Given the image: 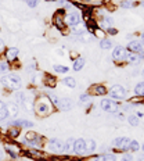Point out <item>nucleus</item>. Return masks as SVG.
<instances>
[{
    "instance_id": "f257e3e1",
    "label": "nucleus",
    "mask_w": 144,
    "mask_h": 161,
    "mask_svg": "<svg viewBox=\"0 0 144 161\" xmlns=\"http://www.w3.org/2000/svg\"><path fill=\"white\" fill-rule=\"evenodd\" d=\"M33 110H35V113L38 117H47L53 113L54 104L51 103V100H50V97L47 95H42L35 100Z\"/></svg>"
},
{
    "instance_id": "f03ea898",
    "label": "nucleus",
    "mask_w": 144,
    "mask_h": 161,
    "mask_svg": "<svg viewBox=\"0 0 144 161\" xmlns=\"http://www.w3.org/2000/svg\"><path fill=\"white\" fill-rule=\"evenodd\" d=\"M2 85L8 90H17L21 88V76L17 74H8L2 78Z\"/></svg>"
},
{
    "instance_id": "7ed1b4c3",
    "label": "nucleus",
    "mask_w": 144,
    "mask_h": 161,
    "mask_svg": "<svg viewBox=\"0 0 144 161\" xmlns=\"http://www.w3.org/2000/svg\"><path fill=\"white\" fill-rule=\"evenodd\" d=\"M100 107L109 114H115V113H118V110H119V104L114 99H103L101 102H100Z\"/></svg>"
},
{
    "instance_id": "20e7f679",
    "label": "nucleus",
    "mask_w": 144,
    "mask_h": 161,
    "mask_svg": "<svg viewBox=\"0 0 144 161\" xmlns=\"http://www.w3.org/2000/svg\"><path fill=\"white\" fill-rule=\"evenodd\" d=\"M65 10H57L54 17H53V24H54L60 31H64L67 28V24H65Z\"/></svg>"
},
{
    "instance_id": "39448f33",
    "label": "nucleus",
    "mask_w": 144,
    "mask_h": 161,
    "mask_svg": "<svg viewBox=\"0 0 144 161\" xmlns=\"http://www.w3.org/2000/svg\"><path fill=\"white\" fill-rule=\"evenodd\" d=\"M108 93H109V96H111L112 99H115V100H122V99H125L126 97V89L123 88L122 85L112 86V88L108 90Z\"/></svg>"
},
{
    "instance_id": "423d86ee",
    "label": "nucleus",
    "mask_w": 144,
    "mask_h": 161,
    "mask_svg": "<svg viewBox=\"0 0 144 161\" xmlns=\"http://www.w3.org/2000/svg\"><path fill=\"white\" fill-rule=\"evenodd\" d=\"M126 56H128V50L125 47H122V46H116V47L112 50V58H114V61H116V63L125 61Z\"/></svg>"
},
{
    "instance_id": "0eeeda50",
    "label": "nucleus",
    "mask_w": 144,
    "mask_h": 161,
    "mask_svg": "<svg viewBox=\"0 0 144 161\" xmlns=\"http://www.w3.org/2000/svg\"><path fill=\"white\" fill-rule=\"evenodd\" d=\"M129 143H130V137H128V136H120L114 140V146L118 147L119 150H123V152L129 150V147H128Z\"/></svg>"
},
{
    "instance_id": "6e6552de",
    "label": "nucleus",
    "mask_w": 144,
    "mask_h": 161,
    "mask_svg": "<svg viewBox=\"0 0 144 161\" xmlns=\"http://www.w3.org/2000/svg\"><path fill=\"white\" fill-rule=\"evenodd\" d=\"M65 24L69 28H73V26L80 24V17L78 13H69V14L65 15Z\"/></svg>"
},
{
    "instance_id": "1a4fd4ad",
    "label": "nucleus",
    "mask_w": 144,
    "mask_h": 161,
    "mask_svg": "<svg viewBox=\"0 0 144 161\" xmlns=\"http://www.w3.org/2000/svg\"><path fill=\"white\" fill-rule=\"evenodd\" d=\"M57 107H58V110H61V111H69L73 107V102L69 97H61V99H58Z\"/></svg>"
},
{
    "instance_id": "9d476101",
    "label": "nucleus",
    "mask_w": 144,
    "mask_h": 161,
    "mask_svg": "<svg viewBox=\"0 0 144 161\" xmlns=\"http://www.w3.org/2000/svg\"><path fill=\"white\" fill-rule=\"evenodd\" d=\"M128 52L130 53H140V54H143L144 52V45L140 40H130L128 43Z\"/></svg>"
},
{
    "instance_id": "9b49d317",
    "label": "nucleus",
    "mask_w": 144,
    "mask_h": 161,
    "mask_svg": "<svg viewBox=\"0 0 144 161\" xmlns=\"http://www.w3.org/2000/svg\"><path fill=\"white\" fill-rule=\"evenodd\" d=\"M47 146L51 152L62 153V146H64V143H62L60 139H57V137H53V139H50L47 142Z\"/></svg>"
},
{
    "instance_id": "f8f14e48",
    "label": "nucleus",
    "mask_w": 144,
    "mask_h": 161,
    "mask_svg": "<svg viewBox=\"0 0 144 161\" xmlns=\"http://www.w3.org/2000/svg\"><path fill=\"white\" fill-rule=\"evenodd\" d=\"M73 153L78 154V156H82V154L88 153L86 152V140L85 139L75 140V143H73Z\"/></svg>"
},
{
    "instance_id": "ddd939ff",
    "label": "nucleus",
    "mask_w": 144,
    "mask_h": 161,
    "mask_svg": "<svg viewBox=\"0 0 144 161\" xmlns=\"http://www.w3.org/2000/svg\"><path fill=\"white\" fill-rule=\"evenodd\" d=\"M8 126H17V128H32L33 122L26 119H11L8 122Z\"/></svg>"
},
{
    "instance_id": "4468645a",
    "label": "nucleus",
    "mask_w": 144,
    "mask_h": 161,
    "mask_svg": "<svg viewBox=\"0 0 144 161\" xmlns=\"http://www.w3.org/2000/svg\"><path fill=\"white\" fill-rule=\"evenodd\" d=\"M89 95H94V96H104L108 93V90L104 85H93L92 88L89 89Z\"/></svg>"
},
{
    "instance_id": "2eb2a0df",
    "label": "nucleus",
    "mask_w": 144,
    "mask_h": 161,
    "mask_svg": "<svg viewBox=\"0 0 144 161\" xmlns=\"http://www.w3.org/2000/svg\"><path fill=\"white\" fill-rule=\"evenodd\" d=\"M141 58H143V54H140V53L128 52V56H126V61H128L129 64H139V63L141 61Z\"/></svg>"
},
{
    "instance_id": "dca6fc26",
    "label": "nucleus",
    "mask_w": 144,
    "mask_h": 161,
    "mask_svg": "<svg viewBox=\"0 0 144 161\" xmlns=\"http://www.w3.org/2000/svg\"><path fill=\"white\" fill-rule=\"evenodd\" d=\"M42 80H43V83H45L47 88H56V86H57V79H56V76L50 75V74H45Z\"/></svg>"
},
{
    "instance_id": "f3484780",
    "label": "nucleus",
    "mask_w": 144,
    "mask_h": 161,
    "mask_svg": "<svg viewBox=\"0 0 144 161\" xmlns=\"http://www.w3.org/2000/svg\"><path fill=\"white\" fill-rule=\"evenodd\" d=\"M18 53H19L18 47H10L7 52H6V58H7V61L8 63L15 61L17 57H18Z\"/></svg>"
},
{
    "instance_id": "a211bd4d",
    "label": "nucleus",
    "mask_w": 144,
    "mask_h": 161,
    "mask_svg": "<svg viewBox=\"0 0 144 161\" xmlns=\"http://www.w3.org/2000/svg\"><path fill=\"white\" fill-rule=\"evenodd\" d=\"M6 107H7V111H8L10 117H17L18 115L19 108H18V104H17V103H13V102L6 103Z\"/></svg>"
},
{
    "instance_id": "6ab92c4d",
    "label": "nucleus",
    "mask_w": 144,
    "mask_h": 161,
    "mask_svg": "<svg viewBox=\"0 0 144 161\" xmlns=\"http://www.w3.org/2000/svg\"><path fill=\"white\" fill-rule=\"evenodd\" d=\"M86 64V60L83 58L82 56H79L78 58H75L73 60V64H72V68H73V71H80V69L85 67Z\"/></svg>"
},
{
    "instance_id": "aec40b11",
    "label": "nucleus",
    "mask_w": 144,
    "mask_h": 161,
    "mask_svg": "<svg viewBox=\"0 0 144 161\" xmlns=\"http://www.w3.org/2000/svg\"><path fill=\"white\" fill-rule=\"evenodd\" d=\"M73 143H75V140H73L72 137H69V139L64 143V146H62V153H65V154L72 153L73 152Z\"/></svg>"
},
{
    "instance_id": "412c9836",
    "label": "nucleus",
    "mask_w": 144,
    "mask_h": 161,
    "mask_svg": "<svg viewBox=\"0 0 144 161\" xmlns=\"http://www.w3.org/2000/svg\"><path fill=\"white\" fill-rule=\"evenodd\" d=\"M8 111H7V107H6V103L0 102V121H4L8 118Z\"/></svg>"
},
{
    "instance_id": "4be33fe9",
    "label": "nucleus",
    "mask_w": 144,
    "mask_h": 161,
    "mask_svg": "<svg viewBox=\"0 0 144 161\" xmlns=\"http://www.w3.org/2000/svg\"><path fill=\"white\" fill-rule=\"evenodd\" d=\"M26 97H28V95H26L25 92H15V95H14V99H15L17 104H22Z\"/></svg>"
},
{
    "instance_id": "5701e85b",
    "label": "nucleus",
    "mask_w": 144,
    "mask_h": 161,
    "mask_svg": "<svg viewBox=\"0 0 144 161\" xmlns=\"http://www.w3.org/2000/svg\"><path fill=\"white\" fill-rule=\"evenodd\" d=\"M7 136L11 137V139H17V137L19 136V128H17V126H10L7 130Z\"/></svg>"
},
{
    "instance_id": "b1692460",
    "label": "nucleus",
    "mask_w": 144,
    "mask_h": 161,
    "mask_svg": "<svg viewBox=\"0 0 144 161\" xmlns=\"http://www.w3.org/2000/svg\"><path fill=\"white\" fill-rule=\"evenodd\" d=\"M62 83H64L65 86H68V88H75L76 86V79L72 78V76H67L65 79H62Z\"/></svg>"
},
{
    "instance_id": "393cba45",
    "label": "nucleus",
    "mask_w": 144,
    "mask_h": 161,
    "mask_svg": "<svg viewBox=\"0 0 144 161\" xmlns=\"http://www.w3.org/2000/svg\"><path fill=\"white\" fill-rule=\"evenodd\" d=\"M100 47H101L103 50H108V49H111L112 47V42L109 39H101L100 40Z\"/></svg>"
},
{
    "instance_id": "a878e982",
    "label": "nucleus",
    "mask_w": 144,
    "mask_h": 161,
    "mask_svg": "<svg viewBox=\"0 0 144 161\" xmlns=\"http://www.w3.org/2000/svg\"><path fill=\"white\" fill-rule=\"evenodd\" d=\"M53 69L57 72V74H67L69 71V68L67 65H61V64H56L54 67H53Z\"/></svg>"
},
{
    "instance_id": "bb28decb",
    "label": "nucleus",
    "mask_w": 144,
    "mask_h": 161,
    "mask_svg": "<svg viewBox=\"0 0 144 161\" xmlns=\"http://www.w3.org/2000/svg\"><path fill=\"white\" fill-rule=\"evenodd\" d=\"M96 142L93 139H89V140H86V152H89V153H92V152H94L96 150Z\"/></svg>"
},
{
    "instance_id": "cd10ccee",
    "label": "nucleus",
    "mask_w": 144,
    "mask_h": 161,
    "mask_svg": "<svg viewBox=\"0 0 144 161\" xmlns=\"http://www.w3.org/2000/svg\"><path fill=\"white\" fill-rule=\"evenodd\" d=\"M135 93H136V96H143V97H144V80L136 85Z\"/></svg>"
},
{
    "instance_id": "c85d7f7f",
    "label": "nucleus",
    "mask_w": 144,
    "mask_h": 161,
    "mask_svg": "<svg viewBox=\"0 0 144 161\" xmlns=\"http://www.w3.org/2000/svg\"><path fill=\"white\" fill-rule=\"evenodd\" d=\"M10 69V63L8 61H0V75L6 74Z\"/></svg>"
},
{
    "instance_id": "c756f323",
    "label": "nucleus",
    "mask_w": 144,
    "mask_h": 161,
    "mask_svg": "<svg viewBox=\"0 0 144 161\" xmlns=\"http://www.w3.org/2000/svg\"><path fill=\"white\" fill-rule=\"evenodd\" d=\"M128 147H129L130 152H139L140 150V145H139V142H136V140H130Z\"/></svg>"
},
{
    "instance_id": "7c9ffc66",
    "label": "nucleus",
    "mask_w": 144,
    "mask_h": 161,
    "mask_svg": "<svg viewBox=\"0 0 144 161\" xmlns=\"http://www.w3.org/2000/svg\"><path fill=\"white\" fill-rule=\"evenodd\" d=\"M103 24L105 25V28H109V26H112V25H114V19L111 18V17L105 15L104 18H103Z\"/></svg>"
},
{
    "instance_id": "2f4dec72",
    "label": "nucleus",
    "mask_w": 144,
    "mask_h": 161,
    "mask_svg": "<svg viewBox=\"0 0 144 161\" xmlns=\"http://www.w3.org/2000/svg\"><path fill=\"white\" fill-rule=\"evenodd\" d=\"M93 33H94V36H97V38H101V39H104L105 35H107L105 31H103V29L99 28V26H97V28L94 29V32H93Z\"/></svg>"
},
{
    "instance_id": "473e14b6",
    "label": "nucleus",
    "mask_w": 144,
    "mask_h": 161,
    "mask_svg": "<svg viewBox=\"0 0 144 161\" xmlns=\"http://www.w3.org/2000/svg\"><path fill=\"white\" fill-rule=\"evenodd\" d=\"M128 122L132 126H137V125H139V118H137L136 115H129L128 117Z\"/></svg>"
},
{
    "instance_id": "72a5a7b5",
    "label": "nucleus",
    "mask_w": 144,
    "mask_h": 161,
    "mask_svg": "<svg viewBox=\"0 0 144 161\" xmlns=\"http://www.w3.org/2000/svg\"><path fill=\"white\" fill-rule=\"evenodd\" d=\"M133 2L132 0H122V3H120V7L122 8H132L133 7Z\"/></svg>"
},
{
    "instance_id": "f704fd0d",
    "label": "nucleus",
    "mask_w": 144,
    "mask_h": 161,
    "mask_svg": "<svg viewBox=\"0 0 144 161\" xmlns=\"http://www.w3.org/2000/svg\"><path fill=\"white\" fill-rule=\"evenodd\" d=\"M25 3H26V6H28V7H31V8H35L36 6H38L39 0H25Z\"/></svg>"
},
{
    "instance_id": "c9c22d12",
    "label": "nucleus",
    "mask_w": 144,
    "mask_h": 161,
    "mask_svg": "<svg viewBox=\"0 0 144 161\" xmlns=\"http://www.w3.org/2000/svg\"><path fill=\"white\" fill-rule=\"evenodd\" d=\"M89 97H90L89 93H83V95H80L79 100H80V102H82V103H85V102H88V100H89Z\"/></svg>"
},
{
    "instance_id": "e433bc0d",
    "label": "nucleus",
    "mask_w": 144,
    "mask_h": 161,
    "mask_svg": "<svg viewBox=\"0 0 144 161\" xmlns=\"http://www.w3.org/2000/svg\"><path fill=\"white\" fill-rule=\"evenodd\" d=\"M105 33H109V35H116V33H118V29H115V28H112V26H109V28H107Z\"/></svg>"
},
{
    "instance_id": "4c0bfd02",
    "label": "nucleus",
    "mask_w": 144,
    "mask_h": 161,
    "mask_svg": "<svg viewBox=\"0 0 144 161\" xmlns=\"http://www.w3.org/2000/svg\"><path fill=\"white\" fill-rule=\"evenodd\" d=\"M105 161H116V157L114 154H105Z\"/></svg>"
},
{
    "instance_id": "58836bf2",
    "label": "nucleus",
    "mask_w": 144,
    "mask_h": 161,
    "mask_svg": "<svg viewBox=\"0 0 144 161\" xmlns=\"http://www.w3.org/2000/svg\"><path fill=\"white\" fill-rule=\"evenodd\" d=\"M93 161H105V156H96L94 158H93Z\"/></svg>"
},
{
    "instance_id": "ea45409f",
    "label": "nucleus",
    "mask_w": 144,
    "mask_h": 161,
    "mask_svg": "<svg viewBox=\"0 0 144 161\" xmlns=\"http://www.w3.org/2000/svg\"><path fill=\"white\" fill-rule=\"evenodd\" d=\"M123 161H133V156L132 154H125L123 156Z\"/></svg>"
},
{
    "instance_id": "a19ab883",
    "label": "nucleus",
    "mask_w": 144,
    "mask_h": 161,
    "mask_svg": "<svg viewBox=\"0 0 144 161\" xmlns=\"http://www.w3.org/2000/svg\"><path fill=\"white\" fill-rule=\"evenodd\" d=\"M79 54L76 52H71V60H75V58H78Z\"/></svg>"
},
{
    "instance_id": "79ce46f5",
    "label": "nucleus",
    "mask_w": 144,
    "mask_h": 161,
    "mask_svg": "<svg viewBox=\"0 0 144 161\" xmlns=\"http://www.w3.org/2000/svg\"><path fill=\"white\" fill-rule=\"evenodd\" d=\"M4 50V42H3V39H0V52H3Z\"/></svg>"
},
{
    "instance_id": "37998d69",
    "label": "nucleus",
    "mask_w": 144,
    "mask_h": 161,
    "mask_svg": "<svg viewBox=\"0 0 144 161\" xmlns=\"http://www.w3.org/2000/svg\"><path fill=\"white\" fill-rule=\"evenodd\" d=\"M3 158H4V153L0 150V161H3Z\"/></svg>"
},
{
    "instance_id": "c03bdc74",
    "label": "nucleus",
    "mask_w": 144,
    "mask_h": 161,
    "mask_svg": "<svg viewBox=\"0 0 144 161\" xmlns=\"http://www.w3.org/2000/svg\"><path fill=\"white\" fill-rule=\"evenodd\" d=\"M80 2H83V3H92L93 0H80Z\"/></svg>"
},
{
    "instance_id": "a18cd8bd",
    "label": "nucleus",
    "mask_w": 144,
    "mask_h": 161,
    "mask_svg": "<svg viewBox=\"0 0 144 161\" xmlns=\"http://www.w3.org/2000/svg\"><path fill=\"white\" fill-rule=\"evenodd\" d=\"M141 43L144 45V32H143V35H141Z\"/></svg>"
},
{
    "instance_id": "49530a36",
    "label": "nucleus",
    "mask_w": 144,
    "mask_h": 161,
    "mask_svg": "<svg viewBox=\"0 0 144 161\" xmlns=\"http://www.w3.org/2000/svg\"><path fill=\"white\" fill-rule=\"evenodd\" d=\"M137 161H144V156L143 157H139V160H137Z\"/></svg>"
},
{
    "instance_id": "de8ad7c7",
    "label": "nucleus",
    "mask_w": 144,
    "mask_h": 161,
    "mask_svg": "<svg viewBox=\"0 0 144 161\" xmlns=\"http://www.w3.org/2000/svg\"><path fill=\"white\" fill-rule=\"evenodd\" d=\"M141 149H143V152H144V145H143V147H141Z\"/></svg>"
},
{
    "instance_id": "09e8293b",
    "label": "nucleus",
    "mask_w": 144,
    "mask_h": 161,
    "mask_svg": "<svg viewBox=\"0 0 144 161\" xmlns=\"http://www.w3.org/2000/svg\"><path fill=\"white\" fill-rule=\"evenodd\" d=\"M141 74H143V76H144V69H143V72H141Z\"/></svg>"
},
{
    "instance_id": "8fccbe9b",
    "label": "nucleus",
    "mask_w": 144,
    "mask_h": 161,
    "mask_svg": "<svg viewBox=\"0 0 144 161\" xmlns=\"http://www.w3.org/2000/svg\"><path fill=\"white\" fill-rule=\"evenodd\" d=\"M24 2H25V0H24Z\"/></svg>"
}]
</instances>
